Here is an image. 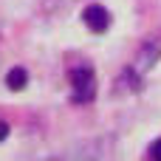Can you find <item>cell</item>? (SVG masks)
I'll return each instance as SVG.
<instances>
[{
	"label": "cell",
	"instance_id": "1",
	"mask_svg": "<svg viewBox=\"0 0 161 161\" xmlns=\"http://www.w3.org/2000/svg\"><path fill=\"white\" fill-rule=\"evenodd\" d=\"M96 93V85H93V74L91 68H79L74 71V99L76 102H91Z\"/></svg>",
	"mask_w": 161,
	"mask_h": 161
},
{
	"label": "cell",
	"instance_id": "2",
	"mask_svg": "<svg viewBox=\"0 0 161 161\" xmlns=\"http://www.w3.org/2000/svg\"><path fill=\"white\" fill-rule=\"evenodd\" d=\"M82 17H85V23H88L91 31H105L110 25V14L105 11V6H88Z\"/></svg>",
	"mask_w": 161,
	"mask_h": 161
},
{
	"label": "cell",
	"instance_id": "3",
	"mask_svg": "<svg viewBox=\"0 0 161 161\" xmlns=\"http://www.w3.org/2000/svg\"><path fill=\"white\" fill-rule=\"evenodd\" d=\"M25 79H28V76H25L23 68H11L8 76H6V85H8L11 91H23V88H25Z\"/></svg>",
	"mask_w": 161,
	"mask_h": 161
},
{
	"label": "cell",
	"instance_id": "4",
	"mask_svg": "<svg viewBox=\"0 0 161 161\" xmlns=\"http://www.w3.org/2000/svg\"><path fill=\"white\" fill-rule=\"evenodd\" d=\"M150 158H156V161H161V139H156L153 144H150Z\"/></svg>",
	"mask_w": 161,
	"mask_h": 161
},
{
	"label": "cell",
	"instance_id": "5",
	"mask_svg": "<svg viewBox=\"0 0 161 161\" xmlns=\"http://www.w3.org/2000/svg\"><path fill=\"white\" fill-rule=\"evenodd\" d=\"M6 136H8V125H3V122H0V142H3Z\"/></svg>",
	"mask_w": 161,
	"mask_h": 161
}]
</instances>
